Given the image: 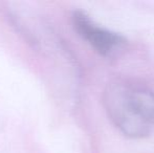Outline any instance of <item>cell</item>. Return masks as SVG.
<instances>
[{
    "instance_id": "obj_1",
    "label": "cell",
    "mask_w": 154,
    "mask_h": 153,
    "mask_svg": "<svg viewBox=\"0 0 154 153\" xmlns=\"http://www.w3.org/2000/svg\"><path fill=\"white\" fill-rule=\"evenodd\" d=\"M104 108L110 122L130 139H144L154 132V89L137 80L120 78L107 84Z\"/></svg>"
},
{
    "instance_id": "obj_2",
    "label": "cell",
    "mask_w": 154,
    "mask_h": 153,
    "mask_svg": "<svg viewBox=\"0 0 154 153\" xmlns=\"http://www.w3.org/2000/svg\"><path fill=\"white\" fill-rule=\"evenodd\" d=\"M72 24L78 35L104 58L116 57L128 44L123 35L99 25L82 11L73 12Z\"/></svg>"
}]
</instances>
